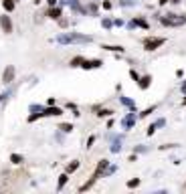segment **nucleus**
<instances>
[{"label":"nucleus","instance_id":"f257e3e1","mask_svg":"<svg viewBox=\"0 0 186 194\" xmlns=\"http://www.w3.org/2000/svg\"><path fill=\"white\" fill-rule=\"evenodd\" d=\"M57 41H59V42H63V45H69V42H91L93 38H91V37H85V34L71 32V34H61V37H59Z\"/></svg>","mask_w":186,"mask_h":194},{"label":"nucleus","instance_id":"f03ea898","mask_svg":"<svg viewBox=\"0 0 186 194\" xmlns=\"http://www.w3.org/2000/svg\"><path fill=\"white\" fill-rule=\"evenodd\" d=\"M158 20H160L162 24H168V27H174V24H184V22H186V16H178V18H176L174 14H166V16H162V18L158 16Z\"/></svg>","mask_w":186,"mask_h":194},{"label":"nucleus","instance_id":"7ed1b4c3","mask_svg":"<svg viewBox=\"0 0 186 194\" xmlns=\"http://www.w3.org/2000/svg\"><path fill=\"white\" fill-rule=\"evenodd\" d=\"M164 45V38L162 37H154V38H146L144 41V49L146 51H156Z\"/></svg>","mask_w":186,"mask_h":194},{"label":"nucleus","instance_id":"20e7f679","mask_svg":"<svg viewBox=\"0 0 186 194\" xmlns=\"http://www.w3.org/2000/svg\"><path fill=\"white\" fill-rule=\"evenodd\" d=\"M12 79H14V67H12V65H8V67L4 69L2 81H4V83H12Z\"/></svg>","mask_w":186,"mask_h":194},{"label":"nucleus","instance_id":"39448f33","mask_svg":"<svg viewBox=\"0 0 186 194\" xmlns=\"http://www.w3.org/2000/svg\"><path fill=\"white\" fill-rule=\"evenodd\" d=\"M0 27H2V31H4V32H12L10 16H0Z\"/></svg>","mask_w":186,"mask_h":194},{"label":"nucleus","instance_id":"423d86ee","mask_svg":"<svg viewBox=\"0 0 186 194\" xmlns=\"http://www.w3.org/2000/svg\"><path fill=\"white\" fill-rule=\"evenodd\" d=\"M99 176H101V174H97V172H93V176H91V178H89V180H87V182H85V184H83V186H81V188H79V190H81V192H85V190H89V188H91V186H93V184H95V182H97V178H99Z\"/></svg>","mask_w":186,"mask_h":194},{"label":"nucleus","instance_id":"0eeeda50","mask_svg":"<svg viewBox=\"0 0 186 194\" xmlns=\"http://www.w3.org/2000/svg\"><path fill=\"white\" fill-rule=\"evenodd\" d=\"M61 113H63V109H59V107H47V109H43L41 115H51L53 117V115H61Z\"/></svg>","mask_w":186,"mask_h":194},{"label":"nucleus","instance_id":"6e6552de","mask_svg":"<svg viewBox=\"0 0 186 194\" xmlns=\"http://www.w3.org/2000/svg\"><path fill=\"white\" fill-rule=\"evenodd\" d=\"M81 67H83V69H95V67H101V61H99V59H93V61H83Z\"/></svg>","mask_w":186,"mask_h":194},{"label":"nucleus","instance_id":"1a4fd4ad","mask_svg":"<svg viewBox=\"0 0 186 194\" xmlns=\"http://www.w3.org/2000/svg\"><path fill=\"white\" fill-rule=\"evenodd\" d=\"M61 14H63V10H61V8H51V10L47 12V16H51V18H55V20H57V18H61Z\"/></svg>","mask_w":186,"mask_h":194},{"label":"nucleus","instance_id":"9d476101","mask_svg":"<svg viewBox=\"0 0 186 194\" xmlns=\"http://www.w3.org/2000/svg\"><path fill=\"white\" fill-rule=\"evenodd\" d=\"M150 81H152V77H150V75L142 77V79H140V87H142V89H148V87H150Z\"/></svg>","mask_w":186,"mask_h":194},{"label":"nucleus","instance_id":"9b49d317","mask_svg":"<svg viewBox=\"0 0 186 194\" xmlns=\"http://www.w3.org/2000/svg\"><path fill=\"white\" fill-rule=\"evenodd\" d=\"M2 6H4V10H8V12H10V10H14V0H4V2H2Z\"/></svg>","mask_w":186,"mask_h":194},{"label":"nucleus","instance_id":"f8f14e48","mask_svg":"<svg viewBox=\"0 0 186 194\" xmlns=\"http://www.w3.org/2000/svg\"><path fill=\"white\" fill-rule=\"evenodd\" d=\"M67 180H69V176H67V174H61V176H59V184H57V188H59V190H61L65 184H67Z\"/></svg>","mask_w":186,"mask_h":194},{"label":"nucleus","instance_id":"ddd939ff","mask_svg":"<svg viewBox=\"0 0 186 194\" xmlns=\"http://www.w3.org/2000/svg\"><path fill=\"white\" fill-rule=\"evenodd\" d=\"M133 122H136V119H133V115H129V117H125L122 123H123V127L128 129V127H132V126H133Z\"/></svg>","mask_w":186,"mask_h":194},{"label":"nucleus","instance_id":"4468645a","mask_svg":"<svg viewBox=\"0 0 186 194\" xmlns=\"http://www.w3.org/2000/svg\"><path fill=\"white\" fill-rule=\"evenodd\" d=\"M83 61H85L83 57H75V59L71 61V67H81V65H83Z\"/></svg>","mask_w":186,"mask_h":194},{"label":"nucleus","instance_id":"2eb2a0df","mask_svg":"<svg viewBox=\"0 0 186 194\" xmlns=\"http://www.w3.org/2000/svg\"><path fill=\"white\" fill-rule=\"evenodd\" d=\"M10 162H12V164H23V156H18V154H12V156H10Z\"/></svg>","mask_w":186,"mask_h":194},{"label":"nucleus","instance_id":"dca6fc26","mask_svg":"<svg viewBox=\"0 0 186 194\" xmlns=\"http://www.w3.org/2000/svg\"><path fill=\"white\" fill-rule=\"evenodd\" d=\"M77 168H79V162H77V160H73V162L67 166V172H75Z\"/></svg>","mask_w":186,"mask_h":194},{"label":"nucleus","instance_id":"f3484780","mask_svg":"<svg viewBox=\"0 0 186 194\" xmlns=\"http://www.w3.org/2000/svg\"><path fill=\"white\" fill-rule=\"evenodd\" d=\"M103 49H105V51H115V53H122L123 47H109V45H103Z\"/></svg>","mask_w":186,"mask_h":194},{"label":"nucleus","instance_id":"a211bd4d","mask_svg":"<svg viewBox=\"0 0 186 194\" xmlns=\"http://www.w3.org/2000/svg\"><path fill=\"white\" fill-rule=\"evenodd\" d=\"M136 24H138V27H144V28H148V22H146L144 18H136Z\"/></svg>","mask_w":186,"mask_h":194},{"label":"nucleus","instance_id":"6ab92c4d","mask_svg":"<svg viewBox=\"0 0 186 194\" xmlns=\"http://www.w3.org/2000/svg\"><path fill=\"white\" fill-rule=\"evenodd\" d=\"M138 184H140V180H138V178H133V180H129V182H128V188H136Z\"/></svg>","mask_w":186,"mask_h":194},{"label":"nucleus","instance_id":"aec40b11","mask_svg":"<svg viewBox=\"0 0 186 194\" xmlns=\"http://www.w3.org/2000/svg\"><path fill=\"white\" fill-rule=\"evenodd\" d=\"M59 129H63V132H71L73 126H71V123H61V127H59Z\"/></svg>","mask_w":186,"mask_h":194},{"label":"nucleus","instance_id":"412c9836","mask_svg":"<svg viewBox=\"0 0 186 194\" xmlns=\"http://www.w3.org/2000/svg\"><path fill=\"white\" fill-rule=\"evenodd\" d=\"M97 115H99V117H105V115H111V111H109V109H101Z\"/></svg>","mask_w":186,"mask_h":194},{"label":"nucleus","instance_id":"4be33fe9","mask_svg":"<svg viewBox=\"0 0 186 194\" xmlns=\"http://www.w3.org/2000/svg\"><path fill=\"white\" fill-rule=\"evenodd\" d=\"M152 111H154V107H148V109H146L144 113H140V115H142V117H146V115H150V113H152Z\"/></svg>","mask_w":186,"mask_h":194},{"label":"nucleus","instance_id":"5701e85b","mask_svg":"<svg viewBox=\"0 0 186 194\" xmlns=\"http://www.w3.org/2000/svg\"><path fill=\"white\" fill-rule=\"evenodd\" d=\"M156 127H158V126H156V123H154V126H150V127H148V136H152V133L156 132Z\"/></svg>","mask_w":186,"mask_h":194},{"label":"nucleus","instance_id":"b1692460","mask_svg":"<svg viewBox=\"0 0 186 194\" xmlns=\"http://www.w3.org/2000/svg\"><path fill=\"white\" fill-rule=\"evenodd\" d=\"M93 142H95V136H91V137L87 140V148H91V146H93Z\"/></svg>","mask_w":186,"mask_h":194},{"label":"nucleus","instance_id":"393cba45","mask_svg":"<svg viewBox=\"0 0 186 194\" xmlns=\"http://www.w3.org/2000/svg\"><path fill=\"white\" fill-rule=\"evenodd\" d=\"M103 8H105V10H109V8H111V2H109V0H105V2H103Z\"/></svg>","mask_w":186,"mask_h":194},{"label":"nucleus","instance_id":"a878e982","mask_svg":"<svg viewBox=\"0 0 186 194\" xmlns=\"http://www.w3.org/2000/svg\"><path fill=\"white\" fill-rule=\"evenodd\" d=\"M168 2V0H160V4H166Z\"/></svg>","mask_w":186,"mask_h":194},{"label":"nucleus","instance_id":"bb28decb","mask_svg":"<svg viewBox=\"0 0 186 194\" xmlns=\"http://www.w3.org/2000/svg\"><path fill=\"white\" fill-rule=\"evenodd\" d=\"M34 2H37V4H38V2H41V0H34Z\"/></svg>","mask_w":186,"mask_h":194},{"label":"nucleus","instance_id":"cd10ccee","mask_svg":"<svg viewBox=\"0 0 186 194\" xmlns=\"http://www.w3.org/2000/svg\"><path fill=\"white\" fill-rule=\"evenodd\" d=\"M14 2H16V0H14Z\"/></svg>","mask_w":186,"mask_h":194}]
</instances>
